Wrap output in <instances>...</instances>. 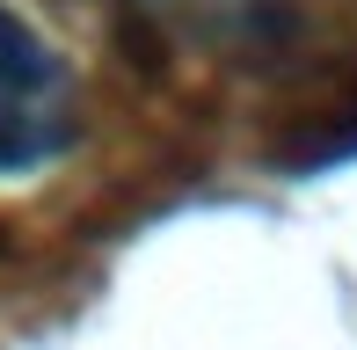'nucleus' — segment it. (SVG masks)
<instances>
[{
  "instance_id": "f257e3e1",
  "label": "nucleus",
  "mask_w": 357,
  "mask_h": 350,
  "mask_svg": "<svg viewBox=\"0 0 357 350\" xmlns=\"http://www.w3.org/2000/svg\"><path fill=\"white\" fill-rule=\"evenodd\" d=\"M73 139V73L0 0V175L44 168Z\"/></svg>"
},
{
  "instance_id": "f03ea898",
  "label": "nucleus",
  "mask_w": 357,
  "mask_h": 350,
  "mask_svg": "<svg viewBox=\"0 0 357 350\" xmlns=\"http://www.w3.org/2000/svg\"><path fill=\"white\" fill-rule=\"evenodd\" d=\"M168 29L197 44H226V52H263V44H284L291 29H306L314 0H146Z\"/></svg>"
}]
</instances>
